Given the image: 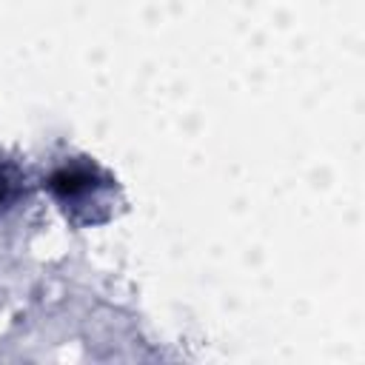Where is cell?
I'll list each match as a JSON object with an SVG mask.
<instances>
[{"mask_svg": "<svg viewBox=\"0 0 365 365\" xmlns=\"http://www.w3.org/2000/svg\"><path fill=\"white\" fill-rule=\"evenodd\" d=\"M100 185L103 182L94 180V168H88V165H71V168L66 165V168L54 171V177L48 182V188L54 191V197L60 200L63 208H68V205L71 208H80L88 197L97 200Z\"/></svg>", "mask_w": 365, "mask_h": 365, "instance_id": "obj_1", "label": "cell"}, {"mask_svg": "<svg viewBox=\"0 0 365 365\" xmlns=\"http://www.w3.org/2000/svg\"><path fill=\"white\" fill-rule=\"evenodd\" d=\"M6 194H9V180H6V174L0 171V202L6 200Z\"/></svg>", "mask_w": 365, "mask_h": 365, "instance_id": "obj_2", "label": "cell"}]
</instances>
